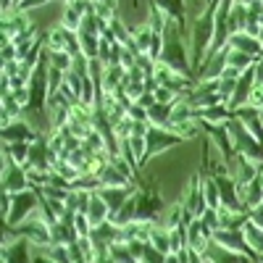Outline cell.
I'll return each instance as SVG.
<instances>
[{
	"instance_id": "cell-11",
	"label": "cell",
	"mask_w": 263,
	"mask_h": 263,
	"mask_svg": "<svg viewBox=\"0 0 263 263\" xmlns=\"http://www.w3.org/2000/svg\"><path fill=\"white\" fill-rule=\"evenodd\" d=\"M182 203H184V211H187L192 218L203 216V211L208 208V205H205V195H203V179H200V171H197L195 177L190 179L187 192H184V197H182Z\"/></svg>"
},
{
	"instance_id": "cell-20",
	"label": "cell",
	"mask_w": 263,
	"mask_h": 263,
	"mask_svg": "<svg viewBox=\"0 0 263 263\" xmlns=\"http://www.w3.org/2000/svg\"><path fill=\"white\" fill-rule=\"evenodd\" d=\"M87 218H90V224H92V227H100V224H105L108 218H111V211H108L105 200H103V197L98 195V190L92 192L90 208H87Z\"/></svg>"
},
{
	"instance_id": "cell-36",
	"label": "cell",
	"mask_w": 263,
	"mask_h": 263,
	"mask_svg": "<svg viewBox=\"0 0 263 263\" xmlns=\"http://www.w3.org/2000/svg\"><path fill=\"white\" fill-rule=\"evenodd\" d=\"M135 103H140L142 108H150V105H156L158 100H156V92H142V95H140Z\"/></svg>"
},
{
	"instance_id": "cell-27",
	"label": "cell",
	"mask_w": 263,
	"mask_h": 263,
	"mask_svg": "<svg viewBox=\"0 0 263 263\" xmlns=\"http://www.w3.org/2000/svg\"><path fill=\"white\" fill-rule=\"evenodd\" d=\"M242 232H245V237H248V242H250V248L258 253V255H263V229L253 221V218H250V221L242 227Z\"/></svg>"
},
{
	"instance_id": "cell-39",
	"label": "cell",
	"mask_w": 263,
	"mask_h": 263,
	"mask_svg": "<svg viewBox=\"0 0 263 263\" xmlns=\"http://www.w3.org/2000/svg\"><path fill=\"white\" fill-rule=\"evenodd\" d=\"M166 263H179V258H177V253H168V255H166Z\"/></svg>"
},
{
	"instance_id": "cell-5",
	"label": "cell",
	"mask_w": 263,
	"mask_h": 263,
	"mask_svg": "<svg viewBox=\"0 0 263 263\" xmlns=\"http://www.w3.org/2000/svg\"><path fill=\"white\" fill-rule=\"evenodd\" d=\"M40 203H42L40 184H32L24 192H16L13 195V203H11V213L3 218V227H18L21 221H27L34 211H40Z\"/></svg>"
},
{
	"instance_id": "cell-34",
	"label": "cell",
	"mask_w": 263,
	"mask_h": 263,
	"mask_svg": "<svg viewBox=\"0 0 263 263\" xmlns=\"http://www.w3.org/2000/svg\"><path fill=\"white\" fill-rule=\"evenodd\" d=\"M74 224H77V232H79V237H90V232H92V224H90V218H87V213H77V216H74Z\"/></svg>"
},
{
	"instance_id": "cell-41",
	"label": "cell",
	"mask_w": 263,
	"mask_h": 263,
	"mask_svg": "<svg viewBox=\"0 0 263 263\" xmlns=\"http://www.w3.org/2000/svg\"><path fill=\"white\" fill-rule=\"evenodd\" d=\"M260 119H263V108H260Z\"/></svg>"
},
{
	"instance_id": "cell-10",
	"label": "cell",
	"mask_w": 263,
	"mask_h": 263,
	"mask_svg": "<svg viewBox=\"0 0 263 263\" xmlns=\"http://www.w3.org/2000/svg\"><path fill=\"white\" fill-rule=\"evenodd\" d=\"M3 263H34L32 255V239L27 237H6L3 239Z\"/></svg>"
},
{
	"instance_id": "cell-15",
	"label": "cell",
	"mask_w": 263,
	"mask_h": 263,
	"mask_svg": "<svg viewBox=\"0 0 263 263\" xmlns=\"http://www.w3.org/2000/svg\"><path fill=\"white\" fill-rule=\"evenodd\" d=\"M140 190V184H126V187H100L98 190V195L105 200V205H108V211L111 213H116L132 195H135Z\"/></svg>"
},
{
	"instance_id": "cell-37",
	"label": "cell",
	"mask_w": 263,
	"mask_h": 263,
	"mask_svg": "<svg viewBox=\"0 0 263 263\" xmlns=\"http://www.w3.org/2000/svg\"><path fill=\"white\" fill-rule=\"evenodd\" d=\"M255 87H263V55L255 63Z\"/></svg>"
},
{
	"instance_id": "cell-4",
	"label": "cell",
	"mask_w": 263,
	"mask_h": 263,
	"mask_svg": "<svg viewBox=\"0 0 263 263\" xmlns=\"http://www.w3.org/2000/svg\"><path fill=\"white\" fill-rule=\"evenodd\" d=\"M227 129H229L232 142H234V153H239V156L250 158L258 168H263V142L255 140L250 132L242 126V121H237L234 116L227 121Z\"/></svg>"
},
{
	"instance_id": "cell-22",
	"label": "cell",
	"mask_w": 263,
	"mask_h": 263,
	"mask_svg": "<svg viewBox=\"0 0 263 263\" xmlns=\"http://www.w3.org/2000/svg\"><path fill=\"white\" fill-rule=\"evenodd\" d=\"M239 197H242L245 211H255L258 205H263V184H260V179L255 177L242 192H239Z\"/></svg>"
},
{
	"instance_id": "cell-26",
	"label": "cell",
	"mask_w": 263,
	"mask_h": 263,
	"mask_svg": "<svg viewBox=\"0 0 263 263\" xmlns=\"http://www.w3.org/2000/svg\"><path fill=\"white\" fill-rule=\"evenodd\" d=\"M108 255H111L114 263H140L126 242H114L111 248H108Z\"/></svg>"
},
{
	"instance_id": "cell-31",
	"label": "cell",
	"mask_w": 263,
	"mask_h": 263,
	"mask_svg": "<svg viewBox=\"0 0 263 263\" xmlns=\"http://www.w3.org/2000/svg\"><path fill=\"white\" fill-rule=\"evenodd\" d=\"M50 250V258L55 260V263H74L71 260V250H69V245H48Z\"/></svg>"
},
{
	"instance_id": "cell-35",
	"label": "cell",
	"mask_w": 263,
	"mask_h": 263,
	"mask_svg": "<svg viewBox=\"0 0 263 263\" xmlns=\"http://www.w3.org/2000/svg\"><path fill=\"white\" fill-rule=\"evenodd\" d=\"M45 3H50V0H24L16 11H21V13H27V11H32V8H37V6H45Z\"/></svg>"
},
{
	"instance_id": "cell-19",
	"label": "cell",
	"mask_w": 263,
	"mask_h": 263,
	"mask_svg": "<svg viewBox=\"0 0 263 263\" xmlns=\"http://www.w3.org/2000/svg\"><path fill=\"white\" fill-rule=\"evenodd\" d=\"M135 218H137V192L132 195V197H129V200H126L116 213H111V218H108V221H114L116 227H121V229H124V227H129L132 221H135Z\"/></svg>"
},
{
	"instance_id": "cell-17",
	"label": "cell",
	"mask_w": 263,
	"mask_h": 263,
	"mask_svg": "<svg viewBox=\"0 0 263 263\" xmlns=\"http://www.w3.org/2000/svg\"><path fill=\"white\" fill-rule=\"evenodd\" d=\"M153 6H156L163 16H168V18H174L177 24L182 27V29H187V21H190V16H187V3L184 0H150Z\"/></svg>"
},
{
	"instance_id": "cell-28",
	"label": "cell",
	"mask_w": 263,
	"mask_h": 263,
	"mask_svg": "<svg viewBox=\"0 0 263 263\" xmlns=\"http://www.w3.org/2000/svg\"><path fill=\"white\" fill-rule=\"evenodd\" d=\"M48 58H50V69H58V71H71L74 66V55L66 53V50H48Z\"/></svg>"
},
{
	"instance_id": "cell-29",
	"label": "cell",
	"mask_w": 263,
	"mask_h": 263,
	"mask_svg": "<svg viewBox=\"0 0 263 263\" xmlns=\"http://www.w3.org/2000/svg\"><path fill=\"white\" fill-rule=\"evenodd\" d=\"M79 45H82V55L84 58H98V53H100V37L79 32Z\"/></svg>"
},
{
	"instance_id": "cell-38",
	"label": "cell",
	"mask_w": 263,
	"mask_h": 263,
	"mask_svg": "<svg viewBox=\"0 0 263 263\" xmlns=\"http://www.w3.org/2000/svg\"><path fill=\"white\" fill-rule=\"evenodd\" d=\"M250 105L263 108V87H255V92H253V98H250Z\"/></svg>"
},
{
	"instance_id": "cell-23",
	"label": "cell",
	"mask_w": 263,
	"mask_h": 263,
	"mask_svg": "<svg viewBox=\"0 0 263 263\" xmlns=\"http://www.w3.org/2000/svg\"><path fill=\"white\" fill-rule=\"evenodd\" d=\"M29 150H32L29 142H3V156H8V158H11L13 163H18V166H27Z\"/></svg>"
},
{
	"instance_id": "cell-8",
	"label": "cell",
	"mask_w": 263,
	"mask_h": 263,
	"mask_svg": "<svg viewBox=\"0 0 263 263\" xmlns=\"http://www.w3.org/2000/svg\"><path fill=\"white\" fill-rule=\"evenodd\" d=\"M213 242L221 245V248H229V250H237V253H245L253 260H258V253L250 248V242H248V237H245L242 229H224V227H218L213 232Z\"/></svg>"
},
{
	"instance_id": "cell-2",
	"label": "cell",
	"mask_w": 263,
	"mask_h": 263,
	"mask_svg": "<svg viewBox=\"0 0 263 263\" xmlns=\"http://www.w3.org/2000/svg\"><path fill=\"white\" fill-rule=\"evenodd\" d=\"M166 213V203H163V195L158 192V182L156 179H147L140 184L137 190V218L135 221L140 224H158Z\"/></svg>"
},
{
	"instance_id": "cell-21",
	"label": "cell",
	"mask_w": 263,
	"mask_h": 263,
	"mask_svg": "<svg viewBox=\"0 0 263 263\" xmlns=\"http://www.w3.org/2000/svg\"><path fill=\"white\" fill-rule=\"evenodd\" d=\"M174 108H177V103H156L147 108V116H150V124L156 126H171V116H174Z\"/></svg>"
},
{
	"instance_id": "cell-30",
	"label": "cell",
	"mask_w": 263,
	"mask_h": 263,
	"mask_svg": "<svg viewBox=\"0 0 263 263\" xmlns=\"http://www.w3.org/2000/svg\"><path fill=\"white\" fill-rule=\"evenodd\" d=\"M82 18H84V16H82L77 8L66 6V8H63V16H61V27H63V29H71V32H79Z\"/></svg>"
},
{
	"instance_id": "cell-14",
	"label": "cell",
	"mask_w": 263,
	"mask_h": 263,
	"mask_svg": "<svg viewBox=\"0 0 263 263\" xmlns=\"http://www.w3.org/2000/svg\"><path fill=\"white\" fill-rule=\"evenodd\" d=\"M200 255H205L211 263H258V260H253V258L245 255V253H237V250H229V248L216 245L213 239L208 242V248H205Z\"/></svg>"
},
{
	"instance_id": "cell-1",
	"label": "cell",
	"mask_w": 263,
	"mask_h": 263,
	"mask_svg": "<svg viewBox=\"0 0 263 263\" xmlns=\"http://www.w3.org/2000/svg\"><path fill=\"white\" fill-rule=\"evenodd\" d=\"M158 63L168 66L171 71L182 74L184 79L197 82L195 66H192V61L187 55V45H184V29L174 18H166V24H163V50H161Z\"/></svg>"
},
{
	"instance_id": "cell-3",
	"label": "cell",
	"mask_w": 263,
	"mask_h": 263,
	"mask_svg": "<svg viewBox=\"0 0 263 263\" xmlns=\"http://www.w3.org/2000/svg\"><path fill=\"white\" fill-rule=\"evenodd\" d=\"M182 142H187V137L179 135V132L166 129V126H156V124H147L145 126V153L140 158V168H145L153 158L158 156V153H163L168 147H177Z\"/></svg>"
},
{
	"instance_id": "cell-25",
	"label": "cell",
	"mask_w": 263,
	"mask_h": 263,
	"mask_svg": "<svg viewBox=\"0 0 263 263\" xmlns=\"http://www.w3.org/2000/svg\"><path fill=\"white\" fill-rule=\"evenodd\" d=\"M242 71H237V69H224V74L218 77V92H221L224 103H229L232 92H234V87H237V79Z\"/></svg>"
},
{
	"instance_id": "cell-7",
	"label": "cell",
	"mask_w": 263,
	"mask_h": 263,
	"mask_svg": "<svg viewBox=\"0 0 263 263\" xmlns=\"http://www.w3.org/2000/svg\"><path fill=\"white\" fill-rule=\"evenodd\" d=\"M32 187V179H29V171L27 166H18L13 163L8 156H3V192H24Z\"/></svg>"
},
{
	"instance_id": "cell-18",
	"label": "cell",
	"mask_w": 263,
	"mask_h": 263,
	"mask_svg": "<svg viewBox=\"0 0 263 263\" xmlns=\"http://www.w3.org/2000/svg\"><path fill=\"white\" fill-rule=\"evenodd\" d=\"M229 48L242 50V53H250V55H255V58H260V55H263V45H260V40H258V37H253V34H248V32H234V34H229Z\"/></svg>"
},
{
	"instance_id": "cell-6",
	"label": "cell",
	"mask_w": 263,
	"mask_h": 263,
	"mask_svg": "<svg viewBox=\"0 0 263 263\" xmlns=\"http://www.w3.org/2000/svg\"><path fill=\"white\" fill-rule=\"evenodd\" d=\"M6 229V237H27L32 239V245H40V248H48L53 245V237H50V224L42 218L37 211L27 218V221H21L18 227H3Z\"/></svg>"
},
{
	"instance_id": "cell-24",
	"label": "cell",
	"mask_w": 263,
	"mask_h": 263,
	"mask_svg": "<svg viewBox=\"0 0 263 263\" xmlns=\"http://www.w3.org/2000/svg\"><path fill=\"white\" fill-rule=\"evenodd\" d=\"M258 58L250 55V53H242V50H234L229 48V55H227V69H237V71H245L250 66H255Z\"/></svg>"
},
{
	"instance_id": "cell-9",
	"label": "cell",
	"mask_w": 263,
	"mask_h": 263,
	"mask_svg": "<svg viewBox=\"0 0 263 263\" xmlns=\"http://www.w3.org/2000/svg\"><path fill=\"white\" fill-rule=\"evenodd\" d=\"M253 92H255V66H250V69H245L242 74H239L237 87H234V92H232L227 108H229V111H237V108L248 105L250 98H253Z\"/></svg>"
},
{
	"instance_id": "cell-13",
	"label": "cell",
	"mask_w": 263,
	"mask_h": 263,
	"mask_svg": "<svg viewBox=\"0 0 263 263\" xmlns=\"http://www.w3.org/2000/svg\"><path fill=\"white\" fill-rule=\"evenodd\" d=\"M232 116L237 119V121H242V126L250 132V135L255 137V140H260L263 142V119H260V108H255V105H242V108H237V111H232Z\"/></svg>"
},
{
	"instance_id": "cell-42",
	"label": "cell",
	"mask_w": 263,
	"mask_h": 263,
	"mask_svg": "<svg viewBox=\"0 0 263 263\" xmlns=\"http://www.w3.org/2000/svg\"><path fill=\"white\" fill-rule=\"evenodd\" d=\"M208 6H211V0H208Z\"/></svg>"
},
{
	"instance_id": "cell-12",
	"label": "cell",
	"mask_w": 263,
	"mask_h": 263,
	"mask_svg": "<svg viewBox=\"0 0 263 263\" xmlns=\"http://www.w3.org/2000/svg\"><path fill=\"white\" fill-rule=\"evenodd\" d=\"M42 132H34V126L24 119V116H18L13 119L11 124L3 126V142H37L40 140Z\"/></svg>"
},
{
	"instance_id": "cell-33",
	"label": "cell",
	"mask_w": 263,
	"mask_h": 263,
	"mask_svg": "<svg viewBox=\"0 0 263 263\" xmlns=\"http://www.w3.org/2000/svg\"><path fill=\"white\" fill-rule=\"evenodd\" d=\"M126 116H129L132 121H145V124L150 121V116H147V108H142L140 103H132V105H129V111H126Z\"/></svg>"
},
{
	"instance_id": "cell-32",
	"label": "cell",
	"mask_w": 263,
	"mask_h": 263,
	"mask_svg": "<svg viewBox=\"0 0 263 263\" xmlns=\"http://www.w3.org/2000/svg\"><path fill=\"white\" fill-rule=\"evenodd\" d=\"M200 221H203L211 232H216L218 227H221V221H218V211H216V208H205L203 216H200Z\"/></svg>"
},
{
	"instance_id": "cell-16",
	"label": "cell",
	"mask_w": 263,
	"mask_h": 263,
	"mask_svg": "<svg viewBox=\"0 0 263 263\" xmlns=\"http://www.w3.org/2000/svg\"><path fill=\"white\" fill-rule=\"evenodd\" d=\"M213 239V232L200 221V216L195 218V221L187 227V245H190V250H195V253H203L205 248H208V242Z\"/></svg>"
},
{
	"instance_id": "cell-40",
	"label": "cell",
	"mask_w": 263,
	"mask_h": 263,
	"mask_svg": "<svg viewBox=\"0 0 263 263\" xmlns=\"http://www.w3.org/2000/svg\"><path fill=\"white\" fill-rule=\"evenodd\" d=\"M258 40H260V45H263V27H260V34H258Z\"/></svg>"
}]
</instances>
